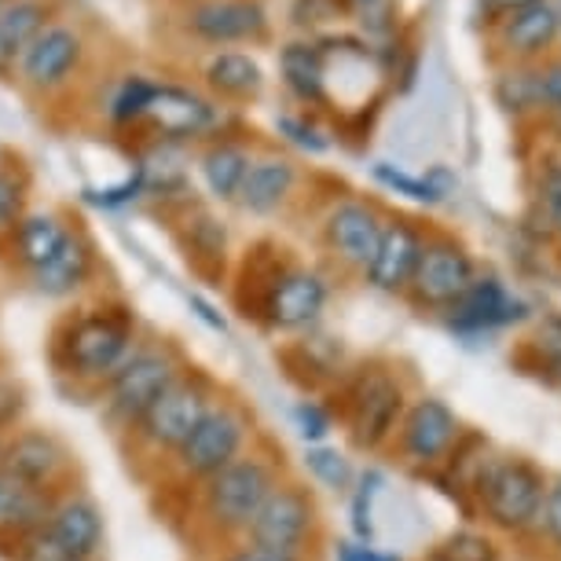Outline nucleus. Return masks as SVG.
Returning <instances> with one entry per match:
<instances>
[{"instance_id": "f257e3e1", "label": "nucleus", "mask_w": 561, "mask_h": 561, "mask_svg": "<svg viewBox=\"0 0 561 561\" xmlns=\"http://www.w3.org/2000/svg\"><path fill=\"white\" fill-rule=\"evenodd\" d=\"M140 345V327L125 301H96L67 312L51 334V367L62 382L96 397Z\"/></svg>"}, {"instance_id": "f03ea898", "label": "nucleus", "mask_w": 561, "mask_h": 561, "mask_svg": "<svg viewBox=\"0 0 561 561\" xmlns=\"http://www.w3.org/2000/svg\"><path fill=\"white\" fill-rule=\"evenodd\" d=\"M96 59V30L89 19L62 12L34 37V45L23 51L12 73V84L30 103L51 107L59 100H70L81 89Z\"/></svg>"}, {"instance_id": "7ed1b4c3", "label": "nucleus", "mask_w": 561, "mask_h": 561, "mask_svg": "<svg viewBox=\"0 0 561 561\" xmlns=\"http://www.w3.org/2000/svg\"><path fill=\"white\" fill-rule=\"evenodd\" d=\"M283 484V466L264 451H247L236 462L198 484V525L209 539L239 543L247 539L253 517Z\"/></svg>"}, {"instance_id": "20e7f679", "label": "nucleus", "mask_w": 561, "mask_h": 561, "mask_svg": "<svg viewBox=\"0 0 561 561\" xmlns=\"http://www.w3.org/2000/svg\"><path fill=\"white\" fill-rule=\"evenodd\" d=\"M165 37L192 56L220 48H261L272 45L275 19L268 0H198V4L165 8L162 12Z\"/></svg>"}, {"instance_id": "39448f33", "label": "nucleus", "mask_w": 561, "mask_h": 561, "mask_svg": "<svg viewBox=\"0 0 561 561\" xmlns=\"http://www.w3.org/2000/svg\"><path fill=\"white\" fill-rule=\"evenodd\" d=\"M220 400L217 382L187 364L184 375L144 411L140 422L129 430V444L140 459H162L169 462L176 455V448L195 433L198 422L206 419V411Z\"/></svg>"}, {"instance_id": "423d86ee", "label": "nucleus", "mask_w": 561, "mask_h": 561, "mask_svg": "<svg viewBox=\"0 0 561 561\" xmlns=\"http://www.w3.org/2000/svg\"><path fill=\"white\" fill-rule=\"evenodd\" d=\"M184 367L187 359L173 342H165V337H140V345L133 348V356L125 359L118 375L96 393L103 419L118 433H129L144 411L184 375Z\"/></svg>"}, {"instance_id": "0eeeda50", "label": "nucleus", "mask_w": 561, "mask_h": 561, "mask_svg": "<svg viewBox=\"0 0 561 561\" xmlns=\"http://www.w3.org/2000/svg\"><path fill=\"white\" fill-rule=\"evenodd\" d=\"M470 492L478 500L481 514L495 528H503V533H528L543 517L547 478L528 459L500 455V459L481 462V470L473 473Z\"/></svg>"}, {"instance_id": "6e6552de", "label": "nucleus", "mask_w": 561, "mask_h": 561, "mask_svg": "<svg viewBox=\"0 0 561 561\" xmlns=\"http://www.w3.org/2000/svg\"><path fill=\"white\" fill-rule=\"evenodd\" d=\"M327 301H331V283H327L323 272L298 261L275 257L257 283L253 312H257V320L268 331L298 334V331H312L320 323Z\"/></svg>"}, {"instance_id": "1a4fd4ad", "label": "nucleus", "mask_w": 561, "mask_h": 561, "mask_svg": "<svg viewBox=\"0 0 561 561\" xmlns=\"http://www.w3.org/2000/svg\"><path fill=\"white\" fill-rule=\"evenodd\" d=\"M231 129H239L236 111L214 103L195 81L187 84V81L162 78L151 100V111H147L144 129L136 136L162 140V144H180V147H198Z\"/></svg>"}, {"instance_id": "9d476101", "label": "nucleus", "mask_w": 561, "mask_h": 561, "mask_svg": "<svg viewBox=\"0 0 561 561\" xmlns=\"http://www.w3.org/2000/svg\"><path fill=\"white\" fill-rule=\"evenodd\" d=\"M250 440H253V419L247 415V408L236 404V400H217L206 411V419L195 426L192 437L180 444L176 455L169 459V470L184 484L198 489L203 481H209L214 473L236 462L239 455H247Z\"/></svg>"}, {"instance_id": "9b49d317", "label": "nucleus", "mask_w": 561, "mask_h": 561, "mask_svg": "<svg viewBox=\"0 0 561 561\" xmlns=\"http://www.w3.org/2000/svg\"><path fill=\"white\" fill-rule=\"evenodd\" d=\"M408 411L404 382L382 364H370L356 370V378L345 386L342 419L348 426V437L359 451H382L393 444L400 419Z\"/></svg>"}, {"instance_id": "f8f14e48", "label": "nucleus", "mask_w": 561, "mask_h": 561, "mask_svg": "<svg viewBox=\"0 0 561 561\" xmlns=\"http://www.w3.org/2000/svg\"><path fill=\"white\" fill-rule=\"evenodd\" d=\"M473 275H478V264H473L470 250L459 239L440 236V231H426V247H422L419 268L411 275L408 298L419 309L448 312L462 298V290L473 283Z\"/></svg>"}, {"instance_id": "ddd939ff", "label": "nucleus", "mask_w": 561, "mask_h": 561, "mask_svg": "<svg viewBox=\"0 0 561 561\" xmlns=\"http://www.w3.org/2000/svg\"><path fill=\"white\" fill-rule=\"evenodd\" d=\"M397 451L411 470H433L451 459V451L462 444V419L440 397H419L408 404L397 430Z\"/></svg>"}, {"instance_id": "4468645a", "label": "nucleus", "mask_w": 561, "mask_h": 561, "mask_svg": "<svg viewBox=\"0 0 561 561\" xmlns=\"http://www.w3.org/2000/svg\"><path fill=\"white\" fill-rule=\"evenodd\" d=\"M316 525H320V511H316L312 492L298 481H283L279 489L268 495L261 514L253 517L247 539L250 543L287 550V554H305L316 539Z\"/></svg>"}, {"instance_id": "2eb2a0df", "label": "nucleus", "mask_w": 561, "mask_h": 561, "mask_svg": "<svg viewBox=\"0 0 561 561\" xmlns=\"http://www.w3.org/2000/svg\"><path fill=\"white\" fill-rule=\"evenodd\" d=\"M0 466L8 473H15L23 484H30V489L48 495L70 489L73 478L70 448L51 430H37V426H19L15 433H8L4 451H0Z\"/></svg>"}, {"instance_id": "dca6fc26", "label": "nucleus", "mask_w": 561, "mask_h": 561, "mask_svg": "<svg viewBox=\"0 0 561 561\" xmlns=\"http://www.w3.org/2000/svg\"><path fill=\"white\" fill-rule=\"evenodd\" d=\"M382 225H386V214L378 209V203L359 198V195H345L327 209L320 236H323L327 253H331L342 268L364 275L378 250V239H382Z\"/></svg>"}, {"instance_id": "f3484780", "label": "nucleus", "mask_w": 561, "mask_h": 561, "mask_svg": "<svg viewBox=\"0 0 561 561\" xmlns=\"http://www.w3.org/2000/svg\"><path fill=\"white\" fill-rule=\"evenodd\" d=\"M195 84L206 92L209 100L220 103L228 111L253 107L264 96V73L261 59L247 48H220V51H203L195 56Z\"/></svg>"}, {"instance_id": "a211bd4d", "label": "nucleus", "mask_w": 561, "mask_h": 561, "mask_svg": "<svg viewBox=\"0 0 561 561\" xmlns=\"http://www.w3.org/2000/svg\"><path fill=\"white\" fill-rule=\"evenodd\" d=\"M528 320V305L522 298H514L511 290L503 287L500 275H473V283L462 290V298L444 312V323L448 331L455 334H492V331H503L511 323H522Z\"/></svg>"}, {"instance_id": "6ab92c4d", "label": "nucleus", "mask_w": 561, "mask_h": 561, "mask_svg": "<svg viewBox=\"0 0 561 561\" xmlns=\"http://www.w3.org/2000/svg\"><path fill=\"white\" fill-rule=\"evenodd\" d=\"M45 536L59 550H67L70 558L96 561L103 554V543H107V525H103L100 503L81 489L56 492L45 517Z\"/></svg>"}, {"instance_id": "aec40b11", "label": "nucleus", "mask_w": 561, "mask_h": 561, "mask_svg": "<svg viewBox=\"0 0 561 561\" xmlns=\"http://www.w3.org/2000/svg\"><path fill=\"white\" fill-rule=\"evenodd\" d=\"M422 247H426V228H422L419 220H411L404 214L386 217L382 239H378L375 257H370L364 272L367 287H375L382 294H408L411 275L419 268Z\"/></svg>"}, {"instance_id": "412c9836", "label": "nucleus", "mask_w": 561, "mask_h": 561, "mask_svg": "<svg viewBox=\"0 0 561 561\" xmlns=\"http://www.w3.org/2000/svg\"><path fill=\"white\" fill-rule=\"evenodd\" d=\"M301 184V165L298 158L283 154V151H264L257 147L253 162L242 176V187L236 195V206L250 217H275L283 214Z\"/></svg>"}, {"instance_id": "4be33fe9", "label": "nucleus", "mask_w": 561, "mask_h": 561, "mask_svg": "<svg viewBox=\"0 0 561 561\" xmlns=\"http://www.w3.org/2000/svg\"><path fill=\"white\" fill-rule=\"evenodd\" d=\"M100 272V250H96V239L89 236L84 225H73V231L67 236V242L59 247V253L51 257L48 264H41L34 275H26L30 290L37 298H48V301H67L73 294H81L96 279Z\"/></svg>"}, {"instance_id": "5701e85b", "label": "nucleus", "mask_w": 561, "mask_h": 561, "mask_svg": "<svg viewBox=\"0 0 561 561\" xmlns=\"http://www.w3.org/2000/svg\"><path fill=\"white\" fill-rule=\"evenodd\" d=\"M173 236L195 275H203V279H220V275H225L231 242H228V225L214 214V209L195 203V198L180 203L176 220H173Z\"/></svg>"}, {"instance_id": "b1692460", "label": "nucleus", "mask_w": 561, "mask_h": 561, "mask_svg": "<svg viewBox=\"0 0 561 561\" xmlns=\"http://www.w3.org/2000/svg\"><path fill=\"white\" fill-rule=\"evenodd\" d=\"M78 220H70L62 209L45 206V209H26L23 220L12 228V236L0 242V253L12 268L23 275H34L41 264H48L59 253V247L67 242Z\"/></svg>"}, {"instance_id": "393cba45", "label": "nucleus", "mask_w": 561, "mask_h": 561, "mask_svg": "<svg viewBox=\"0 0 561 561\" xmlns=\"http://www.w3.org/2000/svg\"><path fill=\"white\" fill-rule=\"evenodd\" d=\"M253 154H257V144H253L250 136H242L239 129L220 133L214 140L195 147V169H198V180H203L209 203L236 206V195L253 162Z\"/></svg>"}, {"instance_id": "a878e982", "label": "nucleus", "mask_w": 561, "mask_h": 561, "mask_svg": "<svg viewBox=\"0 0 561 561\" xmlns=\"http://www.w3.org/2000/svg\"><path fill=\"white\" fill-rule=\"evenodd\" d=\"M495 23H500L495 26V45L503 48V56L511 62H533L539 56H547L561 34V15L547 0L495 19Z\"/></svg>"}, {"instance_id": "bb28decb", "label": "nucleus", "mask_w": 561, "mask_h": 561, "mask_svg": "<svg viewBox=\"0 0 561 561\" xmlns=\"http://www.w3.org/2000/svg\"><path fill=\"white\" fill-rule=\"evenodd\" d=\"M279 84L301 111L327 107L323 48L316 37H290L279 45Z\"/></svg>"}, {"instance_id": "cd10ccee", "label": "nucleus", "mask_w": 561, "mask_h": 561, "mask_svg": "<svg viewBox=\"0 0 561 561\" xmlns=\"http://www.w3.org/2000/svg\"><path fill=\"white\" fill-rule=\"evenodd\" d=\"M59 12L62 0H4L0 4V81H12L23 51Z\"/></svg>"}, {"instance_id": "c85d7f7f", "label": "nucleus", "mask_w": 561, "mask_h": 561, "mask_svg": "<svg viewBox=\"0 0 561 561\" xmlns=\"http://www.w3.org/2000/svg\"><path fill=\"white\" fill-rule=\"evenodd\" d=\"M51 495L30 489L0 466V547H15L45 528Z\"/></svg>"}, {"instance_id": "c756f323", "label": "nucleus", "mask_w": 561, "mask_h": 561, "mask_svg": "<svg viewBox=\"0 0 561 561\" xmlns=\"http://www.w3.org/2000/svg\"><path fill=\"white\" fill-rule=\"evenodd\" d=\"M154 73L147 70H125L111 81L107 96H103V122H107L111 133H140L147 122V111H151V100L158 92Z\"/></svg>"}, {"instance_id": "7c9ffc66", "label": "nucleus", "mask_w": 561, "mask_h": 561, "mask_svg": "<svg viewBox=\"0 0 561 561\" xmlns=\"http://www.w3.org/2000/svg\"><path fill=\"white\" fill-rule=\"evenodd\" d=\"M492 96L506 114H514V118L543 111V100H539V73L533 62H511L506 70L495 73Z\"/></svg>"}, {"instance_id": "2f4dec72", "label": "nucleus", "mask_w": 561, "mask_h": 561, "mask_svg": "<svg viewBox=\"0 0 561 561\" xmlns=\"http://www.w3.org/2000/svg\"><path fill=\"white\" fill-rule=\"evenodd\" d=\"M353 19V0H290L287 23L298 37L331 34V26Z\"/></svg>"}, {"instance_id": "473e14b6", "label": "nucleus", "mask_w": 561, "mask_h": 561, "mask_svg": "<svg viewBox=\"0 0 561 561\" xmlns=\"http://www.w3.org/2000/svg\"><path fill=\"white\" fill-rule=\"evenodd\" d=\"M305 470L327 492H348L356 481L348 455L331 448V444H305Z\"/></svg>"}, {"instance_id": "72a5a7b5", "label": "nucleus", "mask_w": 561, "mask_h": 561, "mask_svg": "<svg viewBox=\"0 0 561 561\" xmlns=\"http://www.w3.org/2000/svg\"><path fill=\"white\" fill-rule=\"evenodd\" d=\"M30 209V173L26 165H0V242Z\"/></svg>"}, {"instance_id": "f704fd0d", "label": "nucleus", "mask_w": 561, "mask_h": 561, "mask_svg": "<svg viewBox=\"0 0 561 561\" xmlns=\"http://www.w3.org/2000/svg\"><path fill=\"white\" fill-rule=\"evenodd\" d=\"M370 176H375L378 184L386 187V192L404 195V198H411V203H419V206H437V203H444V195L437 192V187H433L430 173L415 176V173H408V169H400L393 162H375V165H370Z\"/></svg>"}, {"instance_id": "c9c22d12", "label": "nucleus", "mask_w": 561, "mask_h": 561, "mask_svg": "<svg viewBox=\"0 0 561 561\" xmlns=\"http://www.w3.org/2000/svg\"><path fill=\"white\" fill-rule=\"evenodd\" d=\"M275 133L283 136L287 144H294L298 151L305 154H327L331 151V133L323 129L320 122H316V114L309 111H287L275 118Z\"/></svg>"}, {"instance_id": "e433bc0d", "label": "nucleus", "mask_w": 561, "mask_h": 561, "mask_svg": "<svg viewBox=\"0 0 561 561\" xmlns=\"http://www.w3.org/2000/svg\"><path fill=\"white\" fill-rule=\"evenodd\" d=\"M430 554L437 561H500V547H495L492 536L462 528V533H451L448 539H440Z\"/></svg>"}, {"instance_id": "4c0bfd02", "label": "nucleus", "mask_w": 561, "mask_h": 561, "mask_svg": "<svg viewBox=\"0 0 561 561\" xmlns=\"http://www.w3.org/2000/svg\"><path fill=\"white\" fill-rule=\"evenodd\" d=\"M378 489H382V473L378 470H364L359 478L353 481V503H348V522H353V536L359 543H370L375 536V522H370V503H375Z\"/></svg>"}, {"instance_id": "58836bf2", "label": "nucleus", "mask_w": 561, "mask_h": 561, "mask_svg": "<svg viewBox=\"0 0 561 561\" xmlns=\"http://www.w3.org/2000/svg\"><path fill=\"white\" fill-rule=\"evenodd\" d=\"M528 353L536 356V370L547 375L550 382L561 386V316H547L539 323L536 337L528 342Z\"/></svg>"}, {"instance_id": "ea45409f", "label": "nucleus", "mask_w": 561, "mask_h": 561, "mask_svg": "<svg viewBox=\"0 0 561 561\" xmlns=\"http://www.w3.org/2000/svg\"><path fill=\"white\" fill-rule=\"evenodd\" d=\"M294 430L305 444H327V437L334 433L331 408H323L320 400H298L294 404Z\"/></svg>"}, {"instance_id": "a19ab883", "label": "nucleus", "mask_w": 561, "mask_h": 561, "mask_svg": "<svg viewBox=\"0 0 561 561\" xmlns=\"http://www.w3.org/2000/svg\"><path fill=\"white\" fill-rule=\"evenodd\" d=\"M26 393L15 378L0 375V437L15 433L19 426H26Z\"/></svg>"}, {"instance_id": "79ce46f5", "label": "nucleus", "mask_w": 561, "mask_h": 561, "mask_svg": "<svg viewBox=\"0 0 561 561\" xmlns=\"http://www.w3.org/2000/svg\"><path fill=\"white\" fill-rule=\"evenodd\" d=\"M353 15H359L370 37H393V0H353Z\"/></svg>"}, {"instance_id": "37998d69", "label": "nucleus", "mask_w": 561, "mask_h": 561, "mask_svg": "<svg viewBox=\"0 0 561 561\" xmlns=\"http://www.w3.org/2000/svg\"><path fill=\"white\" fill-rule=\"evenodd\" d=\"M136 198H144V176H140V169H136L133 176H125L122 184L103 187V192H89V203H96L103 209L129 206V203H136Z\"/></svg>"}, {"instance_id": "c03bdc74", "label": "nucleus", "mask_w": 561, "mask_h": 561, "mask_svg": "<svg viewBox=\"0 0 561 561\" xmlns=\"http://www.w3.org/2000/svg\"><path fill=\"white\" fill-rule=\"evenodd\" d=\"M12 561H81V558H70L67 550H59L51 539L45 536V528L34 536H26L23 543L12 547Z\"/></svg>"}, {"instance_id": "a18cd8bd", "label": "nucleus", "mask_w": 561, "mask_h": 561, "mask_svg": "<svg viewBox=\"0 0 561 561\" xmlns=\"http://www.w3.org/2000/svg\"><path fill=\"white\" fill-rule=\"evenodd\" d=\"M220 561H309L305 554H287V550H272V547H261V543H250V539H239L231 543Z\"/></svg>"}, {"instance_id": "49530a36", "label": "nucleus", "mask_w": 561, "mask_h": 561, "mask_svg": "<svg viewBox=\"0 0 561 561\" xmlns=\"http://www.w3.org/2000/svg\"><path fill=\"white\" fill-rule=\"evenodd\" d=\"M536 73H539V100H543V111L561 107V56L539 62Z\"/></svg>"}, {"instance_id": "de8ad7c7", "label": "nucleus", "mask_w": 561, "mask_h": 561, "mask_svg": "<svg viewBox=\"0 0 561 561\" xmlns=\"http://www.w3.org/2000/svg\"><path fill=\"white\" fill-rule=\"evenodd\" d=\"M539 525L547 528V536L554 539V547H561V478L547 481V495H543V517Z\"/></svg>"}, {"instance_id": "09e8293b", "label": "nucleus", "mask_w": 561, "mask_h": 561, "mask_svg": "<svg viewBox=\"0 0 561 561\" xmlns=\"http://www.w3.org/2000/svg\"><path fill=\"white\" fill-rule=\"evenodd\" d=\"M334 561H404L400 554H389V550H378L370 543H359V539H342L334 547Z\"/></svg>"}, {"instance_id": "8fccbe9b", "label": "nucleus", "mask_w": 561, "mask_h": 561, "mask_svg": "<svg viewBox=\"0 0 561 561\" xmlns=\"http://www.w3.org/2000/svg\"><path fill=\"white\" fill-rule=\"evenodd\" d=\"M187 301H192V312L209 327V331H217V334H225V331H228V320L214 309V305H209V301L203 298V294H192Z\"/></svg>"}, {"instance_id": "3c124183", "label": "nucleus", "mask_w": 561, "mask_h": 561, "mask_svg": "<svg viewBox=\"0 0 561 561\" xmlns=\"http://www.w3.org/2000/svg\"><path fill=\"white\" fill-rule=\"evenodd\" d=\"M543 203H547L550 228H554V236L561 239V187H543Z\"/></svg>"}, {"instance_id": "603ef678", "label": "nucleus", "mask_w": 561, "mask_h": 561, "mask_svg": "<svg viewBox=\"0 0 561 561\" xmlns=\"http://www.w3.org/2000/svg\"><path fill=\"white\" fill-rule=\"evenodd\" d=\"M528 4H539V0H484V12L489 15H511V12H522Z\"/></svg>"}, {"instance_id": "864d4df0", "label": "nucleus", "mask_w": 561, "mask_h": 561, "mask_svg": "<svg viewBox=\"0 0 561 561\" xmlns=\"http://www.w3.org/2000/svg\"><path fill=\"white\" fill-rule=\"evenodd\" d=\"M547 129L558 136L561 140V107H554V111H547Z\"/></svg>"}, {"instance_id": "5fc2aeb1", "label": "nucleus", "mask_w": 561, "mask_h": 561, "mask_svg": "<svg viewBox=\"0 0 561 561\" xmlns=\"http://www.w3.org/2000/svg\"><path fill=\"white\" fill-rule=\"evenodd\" d=\"M184 4H198V0H162V12L165 8H184Z\"/></svg>"}, {"instance_id": "6e6d98bb", "label": "nucleus", "mask_w": 561, "mask_h": 561, "mask_svg": "<svg viewBox=\"0 0 561 561\" xmlns=\"http://www.w3.org/2000/svg\"><path fill=\"white\" fill-rule=\"evenodd\" d=\"M0 165H4V147H0Z\"/></svg>"}, {"instance_id": "4d7b16f0", "label": "nucleus", "mask_w": 561, "mask_h": 561, "mask_svg": "<svg viewBox=\"0 0 561 561\" xmlns=\"http://www.w3.org/2000/svg\"><path fill=\"white\" fill-rule=\"evenodd\" d=\"M0 451H4V437H0Z\"/></svg>"}, {"instance_id": "13d9d810", "label": "nucleus", "mask_w": 561, "mask_h": 561, "mask_svg": "<svg viewBox=\"0 0 561 561\" xmlns=\"http://www.w3.org/2000/svg\"><path fill=\"white\" fill-rule=\"evenodd\" d=\"M426 561H437V558H433V554H430V558H426Z\"/></svg>"}, {"instance_id": "bf43d9fd", "label": "nucleus", "mask_w": 561, "mask_h": 561, "mask_svg": "<svg viewBox=\"0 0 561 561\" xmlns=\"http://www.w3.org/2000/svg\"><path fill=\"white\" fill-rule=\"evenodd\" d=\"M0 4H4V0H0Z\"/></svg>"}]
</instances>
